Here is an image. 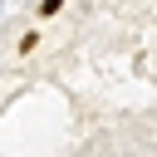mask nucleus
<instances>
[{"mask_svg":"<svg viewBox=\"0 0 157 157\" xmlns=\"http://www.w3.org/2000/svg\"><path fill=\"white\" fill-rule=\"evenodd\" d=\"M64 10V0H39V15H59Z\"/></svg>","mask_w":157,"mask_h":157,"instance_id":"f257e3e1","label":"nucleus"}]
</instances>
